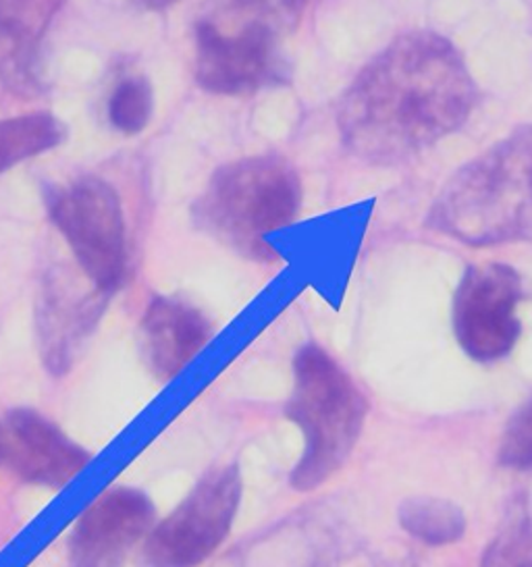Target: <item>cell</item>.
Returning <instances> with one entry per match:
<instances>
[{
	"instance_id": "8",
	"label": "cell",
	"mask_w": 532,
	"mask_h": 567,
	"mask_svg": "<svg viewBox=\"0 0 532 567\" xmlns=\"http://www.w3.org/2000/svg\"><path fill=\"white\" fill-rule=\"evenodd\" d=\"M154 505L133 486H111L92 501L69 534L71 567H123L133 547L149 536Z\"/></svg>"
},
{
	"instance_id": "18",
	"label": "cell",
	"mask_w": 532,
	"mask_h": 567,
	"mask_svg": "<svg viewBox=\"0 0 532 567\" xmlns=\"http://www.w3.org/2000/svg\"><path fill=\"white\" fill-rule=\"evenodd\" d=\"M154 92L146 78H125L109 99V121L119 134L135 135L149 127Z\"/></svg>"
},
{
	"instance_id": "20",
	"label": "cell",
	"mask_w": 532,
	"mask_h": 567,
	"mask_svg": "<svg viewBox=\"0 0 532 567\" xmlns=\"http://www.w3.org/2000/svg\"><path fill=\"white\" fill-rule=\"evenodd\" d=\"M499 464L518 472L532 470V400L510 417L499 445Z\"/></svg>"
},
{
	"instance_id": "16",
	"label": "cell",
	"mask_w": 532,
	"mask_h": 567,
	"mask_svg": "<svg viewBox=\"0 0 532 567\" xmlns=\"http://www.w3.org/2000/svg\"><path fill=\"white\" fill-rule=\"evenodd\" d=\"M481 567H532V499L510 507L498 536L482 555Z\"/></svg>"
},
{
	"instance_id": "7",
	"label": "cell",
	"mask_w": 532,
	"mask_h": 567,
	"mask_svg": "<svg viewBox=\"0 0 532 567\" xmlns=\"http://www.w3.org/2000/svg\"><path fill=\"white\" fill-rule=\"evenodd\" d=\"M524 285L518 270L501 262L468 268L453 296V333L466 355L491 364L514 350L522 324L518 306Z\"/></svg>"
},
{
	"instance_id": "13",
	"label": "cell",
	"mask_w": 532,
	"mask_h": 567,
	"mask_svg": "<svg viewBox=\"0 0 532 567\" xmlns=\"http://www.w3.org/2000/svg\"><path fill=\"white\" fill-rule=\"evenodd\" d=\"M308 0H206L196 25L218 34L254 35L282 44L298 30Z\"/></svg>"
},
{
	"instance_id": "11",
	"label": "cell",
	"mask_w": 532,
	"mask_h": 567,
	"mask_svg": "<svg viewBox=\"0 0 532 567\" xmlns=\"http://www.w3.org/2000/svg\"><path fill=\"white\" fill-rule=\"evenodd\" d=\"M279 42L196 25V82L218 96H246L287 78Z\"/></svg>"
},
{
	"instance_id": "10",
	"label": "cell",
	"mask_w": 532,
	"mask_h": 567,
	"mask_svg": "<svg viewBox=\"0 0 532 567\" xmlns=\"http://www.w3.org/2000/svg\"><path fill=\"white\" fill-rule=\"evenodd\" d=\"M111 296L94 285L82 289L71 275L57 270L47 277L35 310L40 358L50 374L63 377L75 364Z\"/></svg>"
},
{
	"instance_id": "14",
	"label": "cell",
	"mask_w": 532,
	"mask_h": 567,
	"mask_svg": "<svg viewBox=\"0 0 532 567\" xmlns=\"http://www.w3.org/2000/svg\"><path fill=\"white\" fill-rule=\"evenodd\" d=\"M65 137V123L50 113L0 118V175L59 148Z\"/></svg>"
},
{
	"instance_id": "3",
	"label": "cell",
	"mask_w": 532,
	"mask_h": 567,
	"mask_svg": "<svg viewBox=\"0 0 532 567\" xmlns=\"http://www.w3.org/2000/svg\"><path fill=\"white\" fill-rule=\"evenodd\" d=\"M301 206L298 173L282 156L263 154L216 168L192 206V220L223 246L268 262L266 237L291 225Z\"/></svg>"
},
{
	"instance_id": "6",
	"label": "cell",
	"mask_w": 532,
	"mask_h": 567,
	"mask_svg": "<svg viewBox=\"0 0 532 567\" xmlns=\"http://www.w3.org/2000/svg\"><path fill=\"white\" fill-rule=\"evenodd\" d=\"M242 491L239 467L206 472L187 497L152 526L140 557L142 566L200 567L208 561L232 533Z\"/></svg>"
},
{
	"instance_id": "5",
	"label": "cell",
	"mask_w": 532,
	"mask_h": 567,
	"mask_svg": "<svg viewBox=\"0 0 532 567\" xmlns=\"http://www.w3.org/2000/svg\"><path fill=\"white\" fill-rule=\"evenodd\" d=\"M52 225L65 237L83 277L111 296L127 275V241L121 198L100 177H80L47 194Z\"/></svg>"
},
{
	"instance_id": "21",
	"label": "cell",
	"mask_w": 532,
	"mask_h": 567,
	"mask_svg": "<svg viewBox=\"0 0 532 567\" xmlns=\"http://www.w3.org/2000/svg\"><path fill=\"white\" fill-rule=\"evenodd\" d=\"M133 2H137L140 7L150 9V11H163V9H168V7L177 4L180 0H133Z\"/></svg>"
},
{
	"instance_id": "12",
	"label": "cell",
	"mask_w": 532,
	"mask_h": 567,
	"mask_svg": "<svg viewBox=\"0 0 532 567\" xmlns=\"http://www.w3.org/2000/svg\"><path fill=\"white\" fill-rule=\"evenodd\" d=\"M213 337V324L194 303L156 296L140 320L142 358L156 381L166 383L187 367Z\"/></svg>"
},
{
	"instance_id": "2",
	"label": "cell",
	"mask_w": 532,
	"mask_h": 567,
	"mask_svg": "<svg viewBox=\"0 0 532 567\" xmlns=\"http://www.w3.org/2000/svg\"><path fill=\"white\" fill-rule=\"evenodd\" d=\"M429 225L474 248L532 241V125L456 171L431 206Z\"/></svg>"
},
{
	"instance_id": "15",
	"label": "cell",
	"mask_w": 532,
	"mask_h": 567,
	"mask_svg": "<svg viewBox=\"0 0 532 567\" xmlns=\"http://www.w3.org/2000/svg\"><path fill=\"white\" fill-rule=\"evenodd\" d=\"M398 517L406 533L431 547L458 543L466 533L464 512L456 503L439 497L406 499L399 505Z\"/></svg>"
},
{
	"instance_id": "9",
	"label": "cell",
	"mask_w": 532,
	"mask_h": 567,
	"mask_svg": "<svg viewBox=\"0 0 532 567\" xmlns=\"http://www.w3.org/2000/svg\"><path fill=\"white\" fill-rule=\"evenodd\" d=\"M92 453L32 408H16L0 420V464L17 478L52 491L71 483Z\"/></svg>"
},
{
	"instance_id": "17",
	"label": "cell",
	"mask_w": 532,
	"mask_h": 567,
	"mask_svg": "<svg viewBox=\"0 0 532 567\" xmlns=\"http://www.w3.org/2000/svg\"><path fill=\"white\" fill-rule=\"evenodd\" d=\"M0 84L23 99L44 90L38 40L0 32Z\"/></svg>"
},
{
	"instance_id": "19",
	"label": "cell",
	"mask_w": 532,
	"mask_h": 567,
	"mask_svg": "<svg viewBox=\"0 0 532 567\" xmlns=\"http://www.w3.org/2000/svg\"><path fill=\"white\" fill-rule=\"evenodd\" d=\"M65 0H0V32L38 40Z\"/></svg>"
},
{
	"instance_id": "1",
	"label": "cell",
	"mask_w": 532,
	"mask_h": 567,
	"mask_svg": "<svg viewBox=\"0 0 532 567\" xmlns=\"http://www.w3.org/2000/svg\"><path fill=\"white\" fill-rule=\"evenodd\" d=\"M477 85L448 38L408 32L356 75L337 111L349 154L368 165H396L464 125Z\"/></svg>"
},
{
	"instance_id": "4",
	"label": "cell",
	"mask_w": 532,
	"mask_h": 567,
	"mask_svg": "<svg viewBox=\"0 0 532 567\" xmlns=\"http://www.w3.org/2000/svg\"><path fill=\"white\" fill-rule=\"evenodd\" d=\"M365 395L331 353L306 343L294 358L287 417L304 434V453L291 472L296 491H315L348 462L365 426Z\"/></svg>"
}]
</instances>
